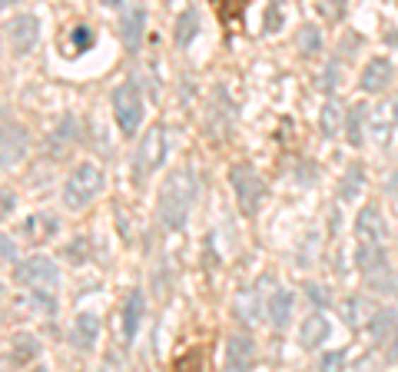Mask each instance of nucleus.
<instances>
[{
  "mask_svg": "<svg viewBox=\"0 0 398 372\" xmlns=\"http://www.w3.org/2000/svg\"><path fill=\"white\" fill-rule=\"evenodd\" d=\"M196 199V176L193 170H172L160 186V199H156V216H160L163 230H183L189 209Z\"/></svg>",
  "mask_w": 398,
  "mask_h": 372,
  "instance_id": "obj_1",
  "label": "nucleus"
},
{
  "mask_svg": "<svg viewBox=\"0 0 398 372\" xmlns=\"http://www.w3.org/2000/svg\"><path fill=\"white\" fill-rule=\"evenodd\" d=\"M17 279H21L33 296L37 303H43L47 313L57 309V283H60V273H57V263L47 260V256H33L27 263L17 266Z\"/></svg>",
  "mask_w": 398,
  "mask_h": 372,
  "instance_id": "obj_2",
  "label": "nucleus"
},
{
  "mask_svg": "<svg viewBox=\"0 0 398 372\" xmlns=\"http://www.w3.org/2000/svg\"><path fill=\"white\" fill-rule=\"evenodd\" d=\"M100 193H103V170L93 166V163H83L66 176L64 207L66 209H83V207H90Z\"/></svg>",
  "mask_w": 398,
  "mask_h": 372,
  "instance_id": "obj_3",
  "label": "nucleus"
},
{
  "mask_svg": "<svg viewBox=\"0 0 398 372\" xmlns=\"http://www.w3.org/2000/svg\"><path fill=\"white\" fill-rule=\"evenodd\" d=\"M166 153H170V136H166V127L156 123L146 130L140 150H136V160H133V176L136 180H146L150 173H156L163 163H166Z\"/></svg>",
  "mask_w": 398,
  "mask_h": 372,
  "instance_id": "obj_4",
  "label": "nucleus"
},
{
  "mask_svg": "<svg viewBox=\"0 0 398 372\" xmlns=\"http://www.w3.org/2000/svg\"><path fill=\"white\" fill-rule=\"evenodd\" d=\"M113 117H117L123 136H136V130L143 123V97L133 80H127V83H119L113 90Z\"/></svg>",
  "mask_w": 398,
  "mask_h": 372,
  "instance_id": "obj_5",
  "label": "nucleus"
},
{
  "mask_svg": "<svg viewBox=\"0 0 398 372\" xmlns=\"http://www.w3.org/2000/svg\"><path fill=\"white\" fill-rule=\"evenodd\" d=\"M229 183H233V193H236V199H239V209H242L246 216H256L259 207H262V199H266V183H262V176H259L252 166L239 163V166H233Z\"/></svg>",
  "mask_w": 398,
  "mask_h": 372,
  "instance_id": "obj_6",
  "label": "nucleus"
},
{
  "mask_svg": "<svg viewBox=\"0 0 398 372\" xmlns=\"http://www.w3.org/2000/svg\"><path fill=\"white\" fill-rule=\"evenodd\" d=\"M40 40V21L33 13H17L13 21H7V44L13 47V54H30Z\"/></svg>",
  "mask_w": 398,
  "mask_h": 372,
  "instance_id": "obj_7",
  "label": "nucleus"
},
{
  "mask_svg": "<svg viewBox=\"0 0 398 372\" xmlns=\"http://www.w3.org/2000/svg\"><path fill=\"white\" fill-rule=\"evenodd\" d=\"M27 146H30V136L23 130L21 123L4 120V133H0V163L4 170H11L13 163H21L27 156Z\"/></svg>",
  "mask_w": 398,
  "mask_h": 372,
  "instance_id": "obj_8",
  "label": "nucleus"
},
{
  "mask_svg": "<svg viewBox=\"0 0 398 372\" xmlns=\"http://www.w3.org/2000/svg\"><path fill=\"white\" fill-rule=\"evenodd\" d=\"M395 127H398V100H382V103L368 113V130H372L375 143L385 146V143L392 140Z\"/></svg>",
  "mask_w": 398,
  "mask_h": 372,
  "instance_id": "obj_9",
  "label": "nucleus"
},
{
  "mask_svg": "<svg viewBox=\"0 0 398 372\" xmlns=\"http://www.w3.org/2000/svg\"><path fill=\"white\" fill-rule=\"evenodd\" d=\"M356 266H358V273L365 276V279H372V276H378V273H388L385 246H382V243L362 240L358 243V250H356Z\"/></svg>",
  "mask_w": 398,
  "mask_h": 372,
  "instance_id": "obj_10",
  "label": "nucleus"
},
{
  "mask_svg": "<svg viewBox=\"0 0 398 372\" xmlns=\"http://www.w3.org/2000/svg\"><path fill=\"white\" fill-rule=\"evenodd\" d=\"M392 74H395V66L388 57H372L358 77V87H362V93H382L392 83Z\"/></svg>",
  "mask_w": 398,
  "mask_h": 372,
  "instance_id": "obj_11",
  "label": "nucleus"
},
{
  "mask_svg": "<svg viewBox=\"0 0 398 372\" xmlns=\"http://www.w3.org/2000/svg\"><path fill=\"white\" fill-rule=\"evenodd\" d=\"M356 236L358 240H368V243H382L388 236V223L382 216V209L375 203L358 209V219H356Z\"/></svg>",
  "mask_w": 398,
  "mask_h": 372,
  "instance_id": "obj_12",
  "label": "nucleus"
},
{
  "mask_svg": "<svg viewBox=\"0 0 398 372\" xmlns=\"http://www.w3.org/2000/svg\"><path fill=\"white\" fill-rule=\"evenodd\" d=\"M97 336H100V316H97V313H90V309L76 313L74 329H70V342H74L80 352H93Z\"/></svg>",
  "mask_w": 398,
  "mask_h": 372,
  "instance_id": "obj_13",
  "label": "nucleus"
},
{
  "mask_svg": "<svg viewBox=\"0 0 398 372\" xmlns=\"http://www.w3.org/2000/svg\"><path fill=\"white\" fill-rule=\"evenodd\" d=\"M143 30H146V11L143 7H129L119 21V40L127 47V54H136L143 47Z\"/></svg>",
  "mask_w": 398,
  "mask_h": 372,
  "instance_id": "obj_14",
  "label": "nucleus"
},
{
  "mask_svg": "<svg viewBox=\"0 0 398 372\" xmlns=\"http://www.w3.org/2000/svg\"><path fill=\"white\" fill-rule=\"evenodd\" d=\"M143 316H146V296H143V289H129L127 303H123V339L127 342L136 339Z\"/></svg>",
  "mask_w": 398,
  "mask_h": 372,
  "instance_id": "obj_15",
  "label": "nucleus"
},
{
  "mask_svg": "<svg viewBox=\"0 0 398 372\" xmlns=\"http://www.w3.org/2000/svg\"><path fill=\"white\" fill-rule=\"evenodd\" d=\"M252 359H256V346H252V339H249L246 332L229 336L226 339V369L242 372L252 366Z\"/></svg>",
  "mask_w": 398,
  "mask_h": 372,
  "instance_id": "obj_16",
  "label": "nucleus"
},
{
  "mask_svg": "<svg viewBox=\"0 0 398 372\" xmlns=\"http://www.w3.org/2000/svg\"><path fill=\"white\" fill-rule=\"evenodd\" d=\"M329 332H332L329 319H325L319 309H315V313H309V316H305V322H302V329H299L302 349H319V346L329 339Z\"/></svg>",
  "mask_w": 398,
  "mask_h": 372,
  "instance_id": "obj_17",
  "label": "nucleus"
},
{
  "mask_svg": "<svg viewBox=\"0 0 398 372\" xmlns=\"http://www.w3.org/2000/svg\"><path fill=\"white\" fill-rule=\"evenodd\" d=\"M259 286H246V289H239L236 303H233V316L242 322V326H256L259 322Z\"/></svg>",
  "mask_w": 398,
  "mask_h": 372,
  "instance_id": "obj_18",
  "label": "nucleus"
},
{
  "mask_svg": "<svg viewBox=\"0 0 398 372\" xmlns=\"http://www.w3.org/2000/svg\"><path fill=\"white\" fill-rule=\"evenodd\" d=\"M395 329H398V309L395 306L375 309V313L368 316V332H372L375 342H388L395 336Z\"/></svg>",
  "mask_w": 398,
  "mask_h": 372,
  "instance_id": "obj_19",
  "label": "nucleus"
},
{
  "mask_svg": "<svg viewBox=\"0 0 398 372\" xmlns=\"http://www.w3.org/2000/svg\"><path fill=\"white\" fill-rule=\"evenodd\" d=\"M292 293L289 289H276V293L269 296V309H266V316H269V322H272V329H286L292 322Z\"/></svg>",
  "mask_w": 398,
  "mask_h": 372,
  "instance_id": "obj_20",
  "label": "nucleus"
},
{
  "mask_svg": "<svg viewBox=\"0 0 398 372\" xmlns=\"http://www.w3.org/2000/svg\"><path fill=\"white\" fill-rule=\"evenodd\" d=\"M196 33H199V11H196V7H186V11L176 17V23H172V40H176L180 50H186V47L196 40Z\"/></svg>",
  "mask_w": 398,
  "mask_h": 372,
  "instance_id": "obj_21",
  "label": "nucleus"
},
{
  "mask_svg": "<svg viewBox=\"0 0 398 372\" xmlns=\"http://www.w3.org/2000/svg\"><path fill=\"white\" fill-rule=\"evenodd\" d=\"M368 123H365V107H362V103H356V107L349 110V113H345V140H349V146H362V143H365V130Z\"/></svg>",
  "mask_w": 398,
  "mask_h": 372,
  "instance_id": "obj_22",
  "label": "nucleus"
},
{
  "mask_svg": "<svg viewBox=\"0 0 398 372\" xmlns=\"http://www.w3.org/2000/svg\"><path fill=\"white\" fill-rule=\"evenodd\" d=\"M319 130L322 136H335L339 130H345V120H342V107H339V100L329 97L325 100L322 113H319Z\"/></svg>",
  "mask_w": 398,
  "mask_h": 372,
  "instance_id": "obj_23",
  "label": "nucleus"
},
{
  "mask_svg": "<svg viewBox=\"0 0 398 372\" xmlns=\"http://www.w3.org/2000/svg\"><path fill=\"white\" fill-rule=\"evenodd\" d=\"M362 186H365V166L362 163H352L345 170L342 176V186H339V197L342 199H356L362 193Z\"/></svg>",
  "mask_w": 398,
  "mask_h": 372,
  "instance_id": "obj_24",
  "label": "nucleus"
},
{
  "mask_svg": "<svg viewBox=\"0 0 398 372\" xmlns=\"http://www.w3.org/2000/svg\"><path fill=\"white\" fill-rule=\"evenodd\" d=\"M299 50H302V57H319L322 54V33H319L315 23H305V27L299 30Z\"/></svg>",
  "mask_w": 398,
  "mask_h": 372,
  "instance_id": "obj_25",
  "label": "nucleus"
},
{
  "mask_svg": "<svg viewBox=\"0 0 398 372\" xmlns=\"http://www.w3.org/2000/svg\"><path fill=\"white\" fill-rule=\"evenodd\" d=\"M13 362H30L40 356V342L33 339V336H27V332H21V336H13Z\"/></svg>",
  "mask_w": 398,
  "mask_h": 372,
  "instance_id": "obj_26",
  "label": "nucleus"
},
{
  "mask_svg": "<svg viewBox=\"0 0 398 372\" xmlns=\"http://www.w3.org/2000/svg\"><path fill=\"white\" fill-rule=\"evenodd\" d=\"M74 143V117H64L60 120V127L54 130V136H50V153H60L64 146H70Z\"/></svg>",
  "mask_w": 398,
  "mask_h": 372,
  "instance_id": "obj_27",
  "label": "nucleus"
},
{
  "mask_svg": "<svg viewBox=\"0 0 398 372\" xmlns=\"http://www.w3.org/2000/svg\"><path fill=\"white\" fill-rule=\"evenodd\" d=\"M362 313H368V303L362 299V296H349V299L342 303V316H345V322H349V326H358V322L365 319Z\"/></svg>",
  "mask_w": 398,
  "mask_h": 372,
  "instance_id": "obj_28",
  "label": "nucleus"
},
{
  "mask_svg": "<svg viewBox=\"0 0 398 372\" xmlns=\"http://www.w3.org/2000/svg\"><path fill=\"white\" fill-rule=\"evenodd\" d=\"M70 40H74V54H86L93 47V30L90 27H74Z\"/></svg>",
  "mask_w": 398,
  "mask_h": 372,
  "instance_id": "obj_29",
  "label": "nucleus"
},
{
  "mask_svg": "<svg viewBox=\"0 0 398 372\" xmlns=\"http://www.w3.org/2000/svg\"><path fill=\"white\" fill-rule=\"evenodd\" d=\"M276 27H282V0H269L266 11V33H276Z\"/></svg>",
  "mask_w": 398,
  "mask_h": 372,
  "instance_id": "obj_30",
  "label": "nucleus"
},
{
  "mask_svg": "<svg viewBox=\"0 0 398 372\" xmlns=\"http://www.w3.org/2000/svg\"><path fill=\"white\" fill-rule=\"evenodd\" d=\"M305 293H309V299H312L315 306H329V303H332V296L325 293V286H319V283L305 286Z\"/></svg>",
  "mask_w": 398,
  "mask_h": 372,
  "instance_id": "obj_31",
  "label": "nucleus"
},
{
  "mask_svg": "<svg viewBox=\"0 0 398 372\" xmlns=\"http://www.w3.org/2000/svg\"><path fill=\"white\" fill-rule=\"evenodd\" d=\"M0 250H4V263H7V266L17 263V246H13L11 233H4V236H0Z\"/></svg>",
  "mask_w": 398,
  "mask_h": 372,
  "instance_id": "obj_32",
  "label": "nucleus"
},
{
  "mask_svg": "<svg viewBox=\"0 0 398 372\" xmlns=\"http://www.w3.org/2000/svg\"><path fill=\"white\" fill-rule=\"evenodd\" d=\"M339 87V64H329L322 74V90L325 93H332V90Z\"/></svg>",
  "mask_w": 398,
  "mask_h": 372,
  "instance_id": "obj_33",
  "label": "nucleus"
},
{
  "mask_svg": "<svg viewBox=\"0 0 398 372\" xmlns=\"http://www.w3.org/2000/svg\"><path fill=\"white\" fill-rule=\"evenodd\" d=\"M342 362H345V352H329V356H322L319 366H322V369H339Z\"/></svg>",
  "mask_w": 398,
  "mask_h": 372,
  "instance_id": "obj_34",
  "label": "nucleus"
},
{
  "mask_svg": "<svg viewBox=\"0 0 398 372\" xmlns=\"http://www.w3.org/2000/svg\"><path fill=\"white\" fill-rule=\"evenodd\" d=\"M345 7H349V0H325V11L332 13V17H342Z\"/></svg>",
  "mask_w": 398,
  "mask_h": 372,
  "instance_id": "obj_35",
  "label": "nucleus"
},
{
  "mask_svg": "<svg viewBox=\"0 0 398 372\" xmlns=\"http://www.w3.org/2000/svg\"><path fill=\"white\" fill-rule=\"evenodd\" d=\"M385 190H388V197H395V199H398V170H395V173H392V176H388Z\"/></svg>",
  "mask_w": 398,
  "mask_h": 372,
  "instance_id": "obj_36",
  "label": "nucleus"
},
{
  "mask_svg": "<svg viewBox=\"0 0 398 372\" xmlns=\"http://www.w3.org/2000/svg\"><path fill=\"white\" fill-rule=\"evenodd\" d=\"M4 213H13V197L11 193H4Z\"/></svg>",
  "mask_w": 398,
  "mask_h": 372,
  "instance_id": "obj_37",
  "label": "nucleus"
},
{
  "mask_svg": "<svg viewBox=\"0 0 398 372\" xmlns=\"http://www.w3.org/2000/svg\"><path fill=\"white\" fill-rule=\"evenodd\" d=\"M388 356L398 362V332H395V342H392V349H388Z\"/></svg>",
  "mask_w": 398,
  "mask_h": 372,
  "instance_id": "obj_38",
  "label": "nucleus"
},
{
  "mask_svg": "<svg viewBox=\"0 0 398 372\" xmlns=\"http://www.w3.org/2000/svg\"><path fill=\"white\" fill-rule=\"evenodd\" d=\"M123 0H103V7H119Z\"/></svg>",
  "mask_w": 398,
  "mask_h": 372,
  "instance_id": "obj_39",
  "label": "nucleus"
},
{
  "mask_svg": "<svg viewBox=\"0 0 398 372\" xmlns=\"http://www.w3.org/2000/svg\"><path fill=\"white\" fill-rule=\"evenodd\" d=\"M0 4H4V7H11V4H17V0H0Z\"/></svg>",
  "mask_w": 398,
  "mask_h": 372,
  "instance_id": "obj_40",
  "label": "nucleus"
}]
</instances>
